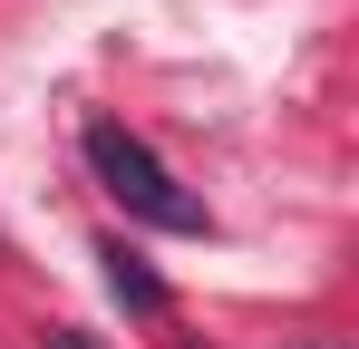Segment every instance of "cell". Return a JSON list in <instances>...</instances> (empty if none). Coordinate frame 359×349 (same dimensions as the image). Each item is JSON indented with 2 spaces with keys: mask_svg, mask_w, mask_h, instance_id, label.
<instances>
[{
  "mask_svg": "<svg viewBox=\"0 0 359 349\" xmlns=\"http://www.w3.org/2000/svg\"><path fill=\"white\" fill-rule=\"evenodd\" d=\"M88 174L117 194L136 224H156V233H214V214H204V194H184L175 174H165V156L146 146V136H126L117 116H88Z\"/></svg>",
  "mask_w": 359,
  "mask_h": 349,
  "instance_id": "obj_1",
  "label": "cell"
},
{
  "mask_svg": "<svg viewBox=\"0 0 359 349\" xmlns=\"http://www.w3.org/2000/svg\"><path fill=\"white\" fill-rule=\"evenodd\" d=\"M97 262H107V291H117V301L136 310V320H156V310H165V282H156V272H146V262H136L126 242H107Z\"/></svg>",
  "mask_w": 359,
  "mask_h": 349,
  "instance_id": "obj_2",
  "label": "cell"
},
{
  "mask_svg": "<svg viewBox=\"0 0 359 349\" xmlns=\"http://www.w3.org/2000/svg\"><path fill=\"white\" fill-rule=\"evenodd\" d=\"M49 349H97V340H88V330H49Z\"/></svg>",
  "mask_w": 359,
  "mask_h": 349,
  "instance_id": "obj_3",
  "label": "cell"
}]
</instances>
